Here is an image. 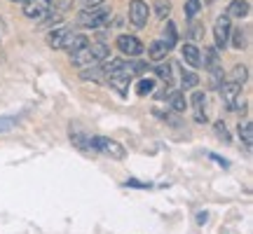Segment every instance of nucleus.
Here are the masks:
<instances>
[{
    "label": "nucleus",
    "mask_w": 253,
    "mask_h": 234,
    "mask_svg": "<svg viewBox=\"0 0 253 234\" xmlns=\"http://www.w3.org/2000/svg\"><path fill=\"white\" fill-rule=\"evenodd\" d=\"M68 28H54L49 36H47V45L52 47V49H63V42H66V38H68Z\"/></svg>",
    "instance_id": "nucleus-16"
},
{
    "label": "nucleus",
    "mask_w": 253,
    "mask_h": 234,
    "mask_svg": "<svg viewBox=\"0 0 253 234\" xmlns=\"http://www.w3.org/2000/svg\"><path fill=\"white\" fill-rule=\"evenodd\" d=\"M199 59H202V66H207L209 71L220 66L218 63V49H213V47H204V52H199Z\"/></svg>",
    "instance_id": "nucleus-19"
},
{
    "label": "nucleus",
    "mask_w": 253,
    "mask_h": 234,
    "mask_svg": "<svg viewBox=\"0 0 253 234\" xmlns=\"http://www.w3.org/2000/svg\"><path fill=\"white\" fill-rule=\"evenodd\" d=\"M52 12V0H24V14L28 19L40 21L42 17H47Z\"/></svg>",
    "instance_id": "nucleus-5"
},
{
    "label": "nucleus",
    "mask_w": 253,
    "mask_h": 234,
    "mask_svg": "<svg viewBox=\"0 0 253 234\" xmlns=\"http://www.w3.org/2000/svg\"><path fill=\"white\" fill-rule=\"evenodd\" d=\"M153 91H155V80L143 78V80L136 82V94H138V96H148V94H153Z\"/></svg>",
    "instance_id": "nucleus-25"
},
{
    "label": "nucleus",
    "mask_w": 253,
    "mask_h": 234,
    "mask_svg": "<svg viewBox=\"0 0 253 234\" xmlns=\"http://www.w3.org/2000/svg\"><path fill=\"white\" fill-rule=\"evenodd\" d=\"M246 80H249V68H246V66H242V63H237L235 68H232V73H230V82L244 84Z\"/></svg>",
    "instance_id": "nucleus-24"
},
{
    "label": "nucleus",
    "mask_w": 253,
    "mask_h": 234,
    "mask_svg": "<svg viewBox=\"0 0 253 234\" xmlns=\"http://www.w3.org/2000/svg\"><path fill=\"white\" fill-rule=\"evenodd\" d=\"M129 24L134 28H143L148 24V2L145 0H131L129 2Z\"/></svg>",
    "instance_id": "nucleus-6"
},
{
    "label": "nucleus",
    "mask_w": 253,
    "mask_h": 234,
    "mask_svg": "<svg viewBox=\"0 0 253 234\" xmlns=\"http://www.w3.org/2000/svg\"><path fill=\"white\" fill-rule=\"evenodd\" d=\"M197 84H199L197 73L185 71V66H183V68H181V87H183V89H195Z\"/></svg>",
    "instance_id": "nucleus-21"
},
{
    "label": "nucleus",
    "mask_w": 253,
    "mask_h": 234,
    "mask_svg": "<svg viewBox=\"0 0 253 234\" xmlns=\"http://www.w3.org/2000/svg\"><path fill=\"white\" fill-rule=\"evenodd\" d=\"M155 73H157V78H160L162 82H167V84L171 82V63L169 61L157 63V66H155Z\"/></svg>",
    "instance_id": "nucleus-26"
},
{
    "label": "nucleus",
    "mask_w": 253,
    "mask_h": 234,
    "mask_svg": "<svg viewBox=\"0 0 253 234\" xmlns=\"http://www.w3.org/2000/svg\"><path fill=\"white\" fill-rule=\"evenodd\" d=\"M118 49L125 56H138L143 54V42L136 36H120L118 38Z\"/></svg>",
    "instance_id": "nucleus-7"
},
{
    "label": "nucleus",
    "mask_w": 253,
    "mask_h": 234,
    "mask_svg": "<svg viewBox=\"0 0 253 234\" xmlns=\"http://www.w3.org/2000/svg\"><path fill=\"white\" fill-rule=\"evenodd\" d=\"M239 136H242V141H244L246 148H251V143H253V124H251V119L239 122Z\"/></svg>",
    "instance_id": "nucleus-23"
},
{
    "label": "nucleus",
    "mask_w": 253,
    "mask_h": 234,
    "mask_svg": "<svg viewBox=\"0 0 253 234\" xmlns=\"http://www.w3.org/2000/svg\"><path fill=\"white\" fill-rule=\"evenodd\" d=\"M218 91H220V99H223V103H225L227 108L235 103L237 96H242V84H237V82H223L220 87H218Z\"/></svg>",
    "instance_id": "nucleus-8"
},
{
    "label": "nucleus",
    "mask_w": 253,
    "mask_h": 234,
    "mask_svg": "<svg viewBox=\"0 0 253 234\" xmlns=\"http://www.w3.org/2000/svg\"><path fill=\"white\" fill-rule=\"evenodd\" d=\"M19 124L17 117H0V134L2 131H9V129H14Z\"/></svg>",
    "instance_id": "nucleus-31"
},
{
    "label": "nucleus",
    "mask_w": 253,
    "mask_h": 234,
    "mask_svg": "<svg viewBox=\"0 0 253 234\" xmlns=\"http://www.w3.org/2000/svg\"><path fill=\"white\" fill-rule=\"evenodd\" d=\"M94 153L106 155V157H113V159H125L126 150L118 141L113 138H106V136H94Z\"/></svg>",
    "instance_id": "nucleus-3"
},
{
    "label": "nucleus",
    "mask_w": 253,
    "mask_h": 234,
    "mask_svg": "<svg viewBox=\"0 0 253 234\" xmlns=\"http://www.w3.org/2000/svg\"><path fill=\"white\" fill-rule=\"evenodd\" d=\"M71 143L82 150V153H94V136L89 134H78V131H71Z\"/></svg>",
    "instance_id": "nucleus-11"
},
{
    "label": "nucleus",
    "mask_w": 253,
    "mask_h": 234,
    "mask_svg": "<svg viewBox=\"0 0 253 234\" xmlns=\"http://www.w3.org/2000/svg\"><path fill=\"white\" fill-rule=\"evenodd\" d=\"M169 52H171V49L167 47V42H164V40H155L153 45H150V52H148V54H150V59H153V61H164Z\"/></svg>",
    "instance_id": "nucleus-18"
},
{
    "label": "nucleus",
    "mask_w": 253,
    "mask_h": 234,
    "mask_svg": "<svg viewBox=\"0 0 253 234\" xmlns=\"http://www.w3.org/2000/svg\"><path fill=\"white\" fill-rule=\"evenodd\" d=\"M2 33H5V19L0 17V38H2Z\"/></svg>",
    "instance_id": "nucleus-36"
},
{
    "label": "nucleus",
    "mask_w": 253,
    "mask_h": 234,
    "mask_svg": "<svg viewBox=\"0 0 253 234\" xmlns=\"http://www.w3.org/2000/svg\"><path fill=\"white\" fill-rule=\"evenodd\" d=\"M12 2H24V0H12Z\"/></svg>",
    "instance_id": "nucleus-37"
},
{
    "label": "nucleus",
    "mask_w": 253,
    "mask_h": 234,
    "mask_svg": "<svg viewBox=\"0 0 253 234\" xmlns=\"http://www.w3.org/2000/svg\"><path fill=\"white\" fill-rule=\"evenodd\" d=\"M164 42H167L169 49H173L176 42H178V33H176V24L173 21H167V26H164Z\"/></svg>",
    "instance_id": "nucleus-22"
},
{
    "label": "nucleus",
    "mask_w": 253,
    "mask_h": 234,
    "mask_svg": "<svg viewBox=\"0 0 253 234\" xmlns=\"http://www.w3.org/2000/svg\"><path fill=\"white\" fill-rule=\"evenodd\" d=\"M230 33H232V24H230V17L227 14H220L213 24V38H216V47L218 49H225L227 42H230Z\"/></svg>",
    "instance_id": "nucleus-4"
},
{
    "label": "nucleus",
    "mask_w": 253,
    "mask_h": 234,
    "mask_svg": "<svg viewBox=\"0 0 253 234\" xmlns=\"http://www.w3.org/2000/svg\"><path fill=\"white\" fill-rule=\"evenodd\" d=\"M192 106H195V119L199 124L209 122V115H207V94L204 91H195L192 96Z\"/></svg>",
    "instance_id": "nucleus-10"
},
{
    "label": "nucleus",
    "mask_w": 253,
    "mask_h": 234,
    "mask_svg": "<svg viewBox=\"0 0 253 234\" xmlns=\"http://www.w3.org/2000/svg\"><path fill=\"white\" fill-rule=\"evenodd\" d=\"M89 40H87V36H82V33H68V38H66V42H63V49L66 52H78V49H82V47L87 45Z\"/></svg>",
    "instance_id": "nucleus-13"
},
{
    "label": "nucleus",
    "mask_w": 253,
    "mask_h": 234,
    "mask_svg": "<svg viewBox=\"0 0 253 234\" xmlns=\"http://www.w3.org/2000/svg\"><path fill=\"white\" fill-rule=\"evenodd\" d=\"M230 42H232L235 49H246V45H249V33H246L244 28H237L235 33H230Z\"/></svg>",
    "instance_id": "nucleus-20"
},
{
    "label": "nucleus",
    "mask_w": 253,
    "mask_h": 234,
    "mask_svg": "<svg viewBox=\"0 0 253 234\" xmlns=\"http://www.w3.org/2000/svg\"><path fill=\"white\" fill-rule=\"evenodd\" d=\"M185 14L188 17H195V14H199V9H202V2L199 0H185Z\"/></svg>",
    "instance_id": "nucleus-29"
},
{
    "label": "nucleus",
    "mask_w": 253,
    "mask_h": 234,
    "mask_svg": "<svg viewBox=\"0 0 253 234\" xmlns=\"http://www.w3.org/2000/svg\"><path fill=\"white\" fill-rule=\"evenodd\" d=\"M110 56V49L106 42H87V45L73 52L71 54V63L75 68H89V66H99L101 61H106Z\"/></svg>",
    "instance_id": "nucleus-1"
},
{
    "label": "nucleus",
    "mask_w": 253,
    "mask_h": 234,
    "mask_svg": "<svg viewBox=\"0 0 253 234\" xmlns=\"http://www.w3.org/2000/svg\"><path fill=\"white\" fill-rule=\"evenodd\" d=\"M181 56H183V61L188 63L190 68H199V66H202V59H199V49H197L195 45H183Z\"/></svg>",
    "instance_id": "nucleus-14"
},
{
    "label": "nucleus",
    "mask_w": 253,
    "mask_h": 234,
    "mask_svg": "<svg viewBox=\"0 0 253 234\" xmlns=\"http://www.w3.org/2000/svg\"><path fill=\"white\" fill-rule=\"evenodd\" d=\"M61 19H63V14L61 12H49L47 17H42L40 19V24H38V28H49V26H56V24H61Z\"/></svg>",
    "instance_id": "nucleus-27"
},
{
    "label": "nucleus",
    "mask_w": 253,
    "mask_h": 234,
    "mask_svg": "<svg viewBox=\"0 0 253 234\" xmlns=\"http://www.w3.org/2000/svg\"><path fill=\"white\" fill-rule=\"evenodd\" d=\"M216 134L223 143H230V134H227V126L223 124V122H216Z\"/></svg>",
    "instance_id": "nucleus-32"
},
{
    "label": "nucleus",
    "mask_w": 253,
    "mask_h": 234,
    "mask_svg": "<svg viewBox=\"0 0 253 234\" xmlns=\"http://www.w3.org/2000/svg\"><path fill=\"white\" fill-rule=\"evenodd\" d=\"M190 38H192V40H202V38H204V31H202V26H199L197 21L190 24Z\"/></svg>",
    "instance_id": "nucleus-33"
},
{
    "label": "nucleus",
    "mask_w": 253,
    "mask_h": 234,
    "mask_svg": "<svg viewBox=\"0 0 253 234\" xmlns=\"http://www.w3.org/2000/svg\"><path fill=\"white\" fill-rule=\"evenodd\" d=\"M129 80H131V75H126L122 68L120 71H115V73H110L108 75V82H110V87L118 91V94H122L125 96L126 91H129Z\"/></svg>",
    "instance_id": "nucleus-9"
},
{
    "label": "nucleus",
    "mask_w": 253,
    "mask_h": 234,
    "mask_svg": "<svg viewBox=\"0 0 253 234\" xmlns=\"http://www.w3.org/2000/svg\"><path fill=\"white\" fill-rule=\"evenodd\" d=\"M249 0H232L227 5V17L230 19H244L249 14Z\"/></svg>",
    "instance_id": "nucleus-12"
},
{
    "label": "nucleus",
    "mask_w": 253,
    "mask_h": 234,
    "mask_svg": "<svg viewBox=\"0 0 253 234\" xmlns=\"http://www.w3.org/2000/svg\"><path fill=\"white\" fill-rule=\"evenodd\" d=\"M108 21H110V9L106 5L82 9L78 14V26L82 28H101V26H108Z\"/></svg>",
    "instance_id": "nucleus-2"
},
{
    "label": "nucleus",
    "mask_w": 253,
    "mask_h": 234,
    "mask_svg": "<svg viewBox=\"0 0 253 234\" xmlns=\"http://www.w3.org/2000/svg\"><path fill=\"white\" fill-rule=\"evenodd\" d=\"M223 84V68L220 66H216V68H211V87H220Z\"/></svg>",
    "instance_id": "nucleus-30"
},
{
    "label": "nucleus",
    "mask_w": 253,
    "mask_h": 234,
    "mask_svg": "<svg viewBox=\"0 0 253 234\" xmlns=\"http://www.w3.org/2000/svg\"><path fill=\"white\" fill-rule=\"evenodd\" d=\"M106 0H80V5L84 9H91V7H99V5H103Z\"/></svg>",
    "instance_id": "nucleus-34"
},
{
    "label": "nucleus",
    "mask_w": 253,
    "mask_h": 234,
    "mask_svg": "<svg viewBox=\"0 0 253 234\" xmlns=\"http://www.w3.org/2000/svg\"><path fill=\"white\" fill-rule=\"evenodd\" d=\"M106 78V73H103V68L99 66H89V68H80V80L84 82H101Z\"/></svg>",
    "instance_id": "nucleus-17"
},
{
    "label": "nucleus",
    "mask_w": 253,
    "mask_h": 234,
    "mask_svg": "<svg viewBox=\"0 0 253 234\" xmlns=\"http://www.w3.org/2000/svg\"><path fill=\"white\" fill-rule=\"evenodd\" d=\"M167 103L171 106L173 113H185V108H188V101H185V94L183 91H169V96H167Z\"/></svg>",
    "instance_id": "nucleus-15"
},
{
    "label": "nucleus",
    "mask_w": 253,
    "mask_h": 234,
    "mask_svg": "<svg viewBox=\"0 0 253 234\" xmlns=\"http://www.w3.org/2000/svg\"><path fill=\"white\" fill-rule=\"evenodd\" d=\"M155 12H157V17L160 19H167L169 17V12H171V2H169V0H157Z\"/></svg>",
    "instance_id": "nucleus-28"
},
{
    "label": "nucleus",
    "mask_w": 253,
    "mask_h": 234,
    "mask_svg": "<svg viewBox=\"0 0 253 234\" xmlns=\"http://www.w3.org/2000/svg\"><path fill=\"white\" fill-rule=\"evenodd\" d=\"M209 220V213H199L197 216V223H207Z\"/></svg>",
    "instance_id": "nucleus-35"
}]
</instances>
